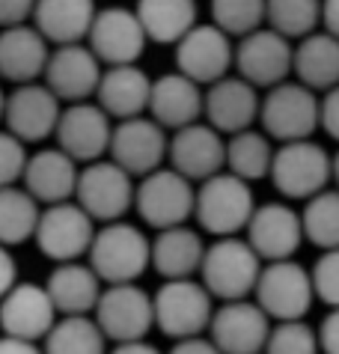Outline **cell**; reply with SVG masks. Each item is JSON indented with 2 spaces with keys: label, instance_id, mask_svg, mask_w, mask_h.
<instances>
[{
  "label": "cell",
  "instance_id": "cell-1",
  "mask_svg": "<svg viewBox=\"0 0 339 354\" xmlns=\"http://www.w3.org/2000/svg\"><path fill=\"white\" fill-rule=\"evenodd\" d=\"M89 265L104 286L137 283L146 268H152V239H146V232L134 223H104L95 232Z\"/></svg>",
  "mask_w": 339,
  "mask_h": 354
},
{
  "label": "cell",
  "instance_id": "cell-2",
  "mask_svg": "<svg viewBox=\"0 0 339 354\" xmlns=\"http://www.w3.org/2000/svg\"><path fill=\"white\" fill-rule=\"evenodd\" d=\"M256 209L259 205L253 200L250 182L238 179L229 170L217 173L214 179L196 188L194 218L199 230L214 235V239H238V232H247Z\"/></svg>",
  "mask_w": 339,
  "mask_h": 354
},
{
  "label": "cell",
  "instance_id": "cell-3",
  "mask_svg": "<svg viewBox=\"0 0 339 354\" xmlns=\"http://www.w3.org/2000/svg\"><path fill=\"white\" fill-rule=\"evenodd\" d=\"M262 268V259L247 239H214V244H208L205 250L199 280L221 304L247 301L256 295Z\"/></svg>",
  "mask_w": 339,
  "mask_h": 354
},
{
  "label": "cell",
  "instance_id": "cell-4",
  "mask_svg": "<svg viewBox=\"0 0 339 354\" xmlns=\"http://www.w3.org/2000/svg\"><path fill=\"white\" fill-rule=\"evenodd\" d=\"M214 319V298L203 280H164L155 292V328L173 342L203 337Z\"/></svg>",
  "mask_w": 339,
  "mask_h": 354
},
{
  "label": "cell",
  "instance_id": "cell-5",
  "mask_svg": "<svg viewBox=\"0 0 339 354\" xmlns=\"http://www.w3.org/2000/svg\"><path fill=\"white\" fill-rule=\"evenodd\" d=\"M259 122L271 140H280V146L313 140V131L322 125V98L310 86L286 81L265 93Z\"/></svg>",
  "mask_w": 339,
  "mask_h": 354
},
{
  "label": "cell",
  "instance_id": "cell-6",
  "mask_svg": "<svg viewBox=\"0 0 339 354\" xmlns=\"http://www.w3.org/2000/svg\"><path fill=\"white\" fill-rule=\"evenodd\" d=\"M271 182L286 200L310 203L333 182V155L315 140L283 143L274 155Z\"/></svg>",
  "mask_w": 339,
  "mask_h": 354
},
{
  "label": "cell",
  "instance_id": "cell-7",
  "mask_svg": "<svg viewBox=\"0 0 339 354\" xmlns=\"http://www.w3.org/2000/svg\"><path fill=\"white\" fill-rule=\"evenodd\" d=\"M134 209L143 218V223L158 232L187 226V221L196 212V188L191 179H185L173 167H161L158 173L137 182Z\"/></svg>",
  "mask_w": 339,
  "mask_h": 354
},
{
  "label": "cell",
  "instance_id": "cell-8",
  "mask_svg": "<svg viewBox=\"0 0 339 354\" xmlns=\"http://www.w3.org/2000/svg\"><path fill=\"white\" fill-rule=\"evenodd\" d=\"M256 304L268 313V319L277 322H304L315 301L313 271H306L301 262H268L262 268L256 286Z\"/></svg>",
  "mask_w": 339,
  "mask_h": 354
},
{
  "label": "cell",
  "instance_id": "cell-9",
  "mask_svg": "<svg viewBox=\"0 0 339 354\" xmlns=\"http://www.w3.org/2000/svg\"><path fill=\"white\" fill-rule=\"evenodd\" d=\"M75 203L95 223H116L137 203L134 176L125 173L116 161H95L81 170Z\"/></svg>",
  "mask_w": 339,
  "mask_h": 354
},
{
  "label": "cell",
  "instance_id": "cell-10",
  "mask_svg": "<svg viewBox=\"0 0 339 354\" xmlns=\"http://www.w3.org/2000/svg\"><path fill=\"white\" fill-rule=\"evenodd\" d=\"M95 232H98L95 221L72 200V203L48 205L42 212V223H39L33 241L45 259L66 265V262H81V257H89Z\"/></svg>",
  "mask_w": 339,
  "mask_h": 354
},
{
  "label": "cell",
  "instance_id": "cell-11",
  "mask_svg": "<svg viewBox=\"0 0 339 354\" xmlns=\"http://www.w3.org/2000/svg\"><path fill=\"white\" fill-rule=\"evenodd\" d=\"M95 322L116 346L140 342L155 328V295H149L137 283L104 286V295L95 307Z\"/></svg>",
  "mask_w": 339,
  "mask_h": 354
},
{
  "label": "cell",
  "instance_id": "cell-12",
  "mask_svg": "<svg viewBox=\"0 0 339 354\" xmlns=\"http://www.w3.org/2000/svg\"><path fill=\"white\" fill-rule=\"evenodd\" d=\"M235 68L238 77L253 84L256 90H274L288 81L295 72V48L286 36L262 27L250 36L238 39L235 45Z\"/></svg>",
  "mask_w": 339,
  "mask_h": 354
},
{
  "label": "cell",
  "instance_id": "cell-13",
  "mask_svg": "<svg viewBox=\"0 0 339 354\" xmlns=\"http://www.w3.org/2000/svg\"><path fill=\"white\" fill-rule=\"evenodd\" d=\"M86 45L102 60V66H137L143 57L149 36L143 30V21L134 9L128 6H104L98 9L95 24L89 30Z\"/></svg>",
  "mask_w": 339,
  "mask_h": 354
},
{
  "label": "cell",
  "instance_id": "cell-14",
  "mask_svg": "<svg viewBox=\"0 0 339 354\" xmlns=\"http://www.w3.org/2000/svg\"><path fill=\"white\" fill-rule=\"evenodd\" d=\"M113 129H116L113 120L102 107L93 102H81V104L63 107V116H59L54 137L59 149L86 167L95 161H104V155H111Z\"/></svg>",
  "mask_w": 339,
  "mask_h": 354
},
{
  "label": "cell",
  "instance_id": "cell-15",
  "mask_svg": "<svg viewBox=\"0 0 339 354\" xmlns=\"http://www.w3.org/2000/svg\"><path fill=\"white\" fill-rule=\"evenodd\" d=\"M170 158V137L152 116H137V120L116 122L113 143H111V161H116L125 173L134 179L158 173Z\"/></svg>",
  "mask_w": 339,
  "mask_h": 354
},
{
  "label": "cell",
  "instance_id": "cell-16",
  "mask_svg": "<svg viewBox=\"0 0 339 354\" xmlns=\"http://www.w3.org/2000/svg\"><path fill=\"white\" fill-rule=\"evenodd\" d=\"M235 66V45L217 24H196L182 42L176 45V72L196 84H217L229 77Z\"/></svg>",
  "mask_w": 339,
  "mask_h": 354
},
{
  "label": "cell",
  "instance_id": "cell-17",
  "mask_svg": "<svg viewBox=\"0 0 339 354\" xmlns=\"http://www.w3.org/2000/svg\"><path fill=\"white\" fill-rule=\"evenodd\" d=\"M274 324L256 301H229L214 310L208 339L223 354H265Z\"/></svg>",
  "mask_w": 339,
  "mask_h": 354
},
{
  "label": "cell",
  "instance_id": "cell-18",
  "mask_svg": "<svg viewBox=\"0 0 339 354\" xmlns=\"http://www.w3.org/2000/svg\"><path fill=\"white\" fill-rule=\"evenodd\" d=\"M59 116V98L48 90L45 84H21L12 86L3 104V122L6 131L15 134L24 143H39L45 137L57 134Z\"/></svg>",
  "mask_w": 339,
  "mask_h": 354
},
{
  "label": "cell",
  "instance_id": "cell-19",
  "mask_svg": "<svg viewBox=\"0 0 339 354\" xmlns=\"http://www.w3.org/2000/svg\"><path fill=\"white\" fill-rule=\"evenodd\" d=\"M306 239L304 218L286 203H262L247 226V241L259 253V259L268 262H286L292 259Z\"/></svg>",
  "mask_w": 339,
  "mask_h": 354
},
{
  "label": "cell",
  "instance_id": "cell-20",
  "mask_svg": "<svg viewBox=\"0 0 339 354\" xmlns=\"http://www.w3.org/2000/svg\"><path fill=\"white\" fill-rule=\"evenodd\" d=\"M0 322H3L6 337L27 339V342H45L48 333L54 330V324L59 322V313L45 286L21 280L12 292L3 295Z\"/></svg>",
  "mask_w": 339,
  "mask_h": 354
},
{
  "label": "cell",
  "instance_id": "cell-21",
  "mask_svg": "<svg viewBox=\"0 0 339 354\" xmlns=\"http://www.w3.org/2000/svg\"><path fill=\"white\" fill-rule=\"evenodd\" d=\"M104 77L102 60L93 54L89 45H63L51 51V63L45 72V86L59 102L81 104L98 93Z\"/></svg>",
  "mask_w": 339,
  "mask_h": 354
},
{
  "label": "cell",
  "instance_id": "cell-22",
  "mask_svg": "<svg viewBox=\"0 0 339 354\" xmlns=\"http://www.w3.org/2000/svg\"><path fill=\"white\" fill-rule=\"evenodd\" d=\"M170 167L191 182H208L226 167V140L212 125H187L170 137Z\"/></svg>",
  "mask_w": 339,
  "mask_h": 354
},
{
  "label": "cell",
  "instance_id": "cell-23",
  "mask_svg": "<svg viewBox=\"0 0 339 354\" xmlns=\"http://www.w3.org/2000/svg\"><path fill=\"white\" fill-rule=\"evenodd\" d=\"M259 113H262L259 90L238 75H229L205 90V122L221 134L232 137L250 131Z\"/></svg>",
  "mask_w": 339,
  "mask_h": 354
},
{
  "label": "cell",
  "instance_id": "cell-24",
  "mask_svg": "<svg viewBox=\"0 0 339 354\" xmlns=\"http://www.w3.org/2000/svg\"><path fill=\"white\" fill-rule=\"evenodd\" d=\"M149 116L167 131H182L187 125H196L199 116H205V93L199 84L185 77L182 72H170L155 77Z\"/></svg>",
  "mask_w": 339,
  "mask_h": 354
},
{
  "label": "cell",
  "instance_id": "cell-25",
  "mask_svg": "<svg viewBox=\"0 0 339 354\" xmlns=\"http://www.w3.org/2000/svg\"><path fill=\"white\" fill-rule=\"evenodd\" d=\"M77 182H81L77 161L72 155H66L59 146H54V149L33 152L21 188H27L48 209V205L72 203L77 196Z\"/></svg>",
  "mask_w": 339,
  "mask_h": 354
},
{
  "label": "cell",
  "instance_id": "cell-26",
  "mask_svg": "<svg viewBox=\"0 0 339 354\" xmlns=\"http://www.w3.org/2000/svg\"><path fill=\"white\" fill-rule=\"evenodd\" d=\"M48 39L36 30L33 24L24 27H9L0 36V72L9 84H36L45 77L51 51H48Z\"/></svg>",
  "mask_w": 339,
  "mask_h": 354
},
{
  "label": "cell",
  "instance_id": "cell-27",
  "mask_svg": "<svg viewBox=\"0 0 339 354\" xmlns=\"http://www.w3.org/2000/svg\"><path fill=\"white\" fill-rule=\"evenodd\" d=\"M152 77H149L140 66H113L104 68L102 86H98V107L116 122L125 120H137L143 116V111H149V102H152Z\"/></svg>",
  "mask_w": 339,
  "mask_h": 354
},
{
  "label": "cell",
  "instance_id": "cell-28",
  "mask_svg": "<svg viewBox=\"0 0 339 354\" xmlns=\"http://www.w3.org/2000/svg\"><path fill=\"white\" fill-rule=\"evenodd\" d=\"M95 0H39L33 27L57 48L84 45L95 24Z\"/></svg>",
  "mask_w": 339,
  "mask_h": 354
},
{
  "label": "cell",
  "instance_id": "cell-29",
  "mask_svg": "<svg viewBox=\"0 0 339 354\" xmlns=\"http://www.w3.org/2000/svg\"><path fill=\"white\" fill-rule=\"evenodd\" d=\"M102 277L93 271V265L84 262H66L48 274L45 289L51 295L59 316H89L95 313L98 301L104 295Z\"/></svg>",
  "mask_w": 339,
  "mask_h": 354
},
{
  "label": "cell",
  "instance_id": "cell-30",
  "mask_svg": "<svg viewBox=\"0 0 339 354\" xmlns=\"http://www.w3.org/2000/svg\"><path fill=\"white\" fill-rule=\"evenodd\" d=\"M205 250L203 235L191 226L164 230L152 239V268L164 280H194V274L203 271Z\"/></svg>",
  "mask_w": 339,
  "mask_h": 354
},
{
  "label": "cell",
  "instance_id": "cell-31",
  "mask_svg": "<svg viewBox=\"0 0 339 354\" xmlns=\"http://www.w3.org/2000/svg\"><path fill=\"white\" fill-rule=\"evenodd\" d=\"M297 84L313 93H331L339 86V39L331 33H313L295 45Z\"/></svg>",
  "mask_w": 339,
  "mask_h": 354
},
{
  "label": "cell",
  "instance_id": "cell-32",
  "mask_svg": "<svg viewBox=\"0 0 339 354\" xmlns=\"http://www.w3.org/2000/svg\"><path fill=\"white\" fill-rule=\"evenodd\" d=\"M134 12L140 15L149 42L178 45L199 24L196 0H137Z\"/></svg>",
  "mask_w": 339,
  "mask_h": 354
},
{
  "label": "cell",
  "instance_id": "cell-33",
  "mask_svg": "<svg viewBox=\"0 0 339 354\" xmlns=\"http://www.w3.org/2000/svg\"><path fill=\"white\" fill-rule=\"evenodd\" d=\"M42 212V203L21 185L0 191V241H3V248L12 250L18 244L36 239Z\"/></svg>",
  "mask_w": 339,
  "mask_h": 354
},
{
  "label": "cell",
  "instance_id": "cell-34",
  "mask_svg": "<svg viewBox=\"0 0 339 354\" xmlns=\"http://www.w3.org/2000/svg\"><path fill=\"white\" fill-rule=\"evenodd\" d=\"M277 149L271 146V137L265 131H241L226 140V170L244 182H256L271 176Z\"/></svg>",
  "mask_w": 339,
  "mask_h": 354
},
{
  "label": "cell",
  "instance_id": "cell-35",
  "mask_svg": "<svg viewBox=\"0 0 339 354\" xmlns=\"http://www.w3.org/2000/svg\"><path fill=\"white\" fill-rule=\"evenodd\" d=\"M42 348L45 354H111L95 316H59Z\"/></svg>",
  "mask_w": 339,
  "mask_h": 354
},
{
  "label": "cell",
  "instance_id": "cell-36",
  "mask_svg": "<svg viewBox=\"0 0 339 354\" xmlns=\"http://www.w3.org/2000/svg\"><path fill=\"white\" fill-rule=\"evenodd\" d=\"M322 3L324 0H268V27L288 42H301L315 33L322 21Z\"/></svg>",
  "mask_w": 339,
  "mask_h": 354
},
{
  "label": "cell",
  "instance_id": "cell-37",
  "mask_svg": "<svg viewBox=\"0 0 339 354\" xmlns=\"http://www.w3.org/2000/svg\"><path fill=\"white\" fill-rule=\"evenodd\" d=\"M306 241L322 250H339V188L313 196L301 212Z\"/></svg>",
  "mask_w": 339,
  "mask_h": 354
},
{
  "label": "cell",
  "instance_id": "cell-38",
  "mask_svg": "<svg viewBox=\"0 0 339 354\" xmlns=\"http://www.w3.org/2000/svg\"><path fill=\"white\" fill-rule=\"evenodd\" d=\"M268 21V0H212V24L226 36L244 39Z\"/></svg>",
  "mask_w": 339,
  "mask_h": 354
},
{
  "label": "cell",
  "instance_id": "cell-39",
  "mask_svg": "<svg viewBox=\"0 0 339 354\" xmlns=\"http://www.w3.org/2000/svg\"><path fill=\"white\" fill-rule=\"evenodd\" d=\"M318 330H313L306 322H277L268 339L265 354H318Z\"/></svg>",
  "mask_w": 339,
  "mask_h": 354
},
{
  "label": "cell",
  "instance_id": "cell-40",
  "mask_svg": "<svg viewBox=\"0 0 339 354\" xmlns=\"http://www.w3.org/2000/svg\"><path fill=\"white\" fill-rule=\"evenodd\" d=\"M30 158L33 155L27 152V143L18 140L15 134L3 131V143H0V182H3V188H12V185L24 182Z\"/></svg>",
  "mask_w": 339,
  "mask_h": 354
},
{
  "label": "cell",
  "instance_id": "cell-41",
  "mask_svg": "<svg viewBox=\"0 0 339 354\" xmlns=\"http://www.w3.org/2000/svg\"><path fill=\"white\" fill-rule=\"evenodd\" d=\"M310 271L315 298L327 304L331 310H339V250H324Z\"/></svg>",
  "mask_w": 339,
  "mask_h": 354
},
{
  "label": "cell",
  "instance_id": "cell-42",
  "mask_svg": "<svg viewBox=\"0 0 339 354\" xmlns=\"http://www.w3.org/2000/svg\"><path fill=\"white\" fill-rule=\"evenodd\" d=\"M36 3L39 0H0V24H3V30L24 27L36 15Z\"/></svg>",
  "mask_w": 339,
  "mask_h": 354
},
{
  "label": "cell",
  "instance_id": "cell-43",
  "mask_svg": "<svg viewBox=\"0 0 339 354\" xmlns=\"http://www.w3.org/2000/svg\"><path fill=\"white\" fill-rule=\"evenodd\" d=\"M322 129L339 143V86L322 95Z\"/></svg>",
  "mask_w": 339,
  "mask_h": 354
},
{
  "label": "cell",
  "instance_id": "cell-44",
  "mask_svg": "<svg viewBox=\"0 0 339 354\" xmlns=\"http://www.w3.org/2000/svg\"><path fill=\"white\" fill-rule=\"evenodd\" d=\"M318 342L322 354H339V310H331L318 324Z\"/></svg>",
  "mask_w": 339,
  "mask_h": 354
},
{
  "label": "cell",
  "instance_id": "cell-45",
  "mask_svg": "<svg viewBox=\"0 0 339 354\" xmlns=\"http://www.w3.org/2000/svg\"><path fill=\"white\" fill-rule=\"evenodd\" d=\"M0 268H3V274H0V292H12L18 283V265H15V257H12V250L9 248H3L0 250Z\"/></svg>",
  "mask_w": 339,
  "mask_h": 354
},
{
  "label": "cell",
  "instance_id": "cell-46",
  "mask_svg": "<svg viewBox=\"0 0 339 354\" xmlns=\"http://www.w3.org/2000/svg\"><path fill=\"white\" fill-rule=\"evenodd\" d=\"M170 354H223V351L217 348L208 337H194V339L176 342V346L170 348Z\"/></svg>",
  "mask_w": 339,
  "mask_h": 354
},
{
  "label": "cell",
  "instance_id": "cell-47",
  "mask_svg": "<svg viewBox=\"0 0 339 354\" xmlns=\"http://www.w3.org/2000/svg\"><path fill=\"white\" fill-rule=\"evenodd\" d=\"M0 354H45V348H39V342L3 337V342H0Z\"/></svg>",
  "mask_w": 339,
  "mask_h": 354
},
{
  "label": "cell",
  "instance_id": "cell-48",
  "mask_svg": "<svg viewBox=\"0 0 339 354\" xmlns=\"http://www.w3.org/2000/svg\"><path fill=\"white\" fill-rule=\"evenodd\" d=\"M322 24L324 33L339 39V0H324L322 3Z\"/></svg>",
  "mask_w": 339,
  "mask_h": 354
},
{
  "label": "cell",
  "instance_id": "cell-49",
  "mask_svg": "<svg viewBox=\"0 0 339 354\" xmlns=\"http://www.w3.org/2000/svg\"><path fill=\"white\" fill-rule=\"evenodd\" d=\"M111 354H161V348H155L152 342L140 339V342H122V346H116Z\"/></svg>",
  "mask_w": 339,
  "mask_h": 354
},
{
  "label": "cell",
  "instance_id": "cell-50",
  "mask_svg": "<svg viewBox=\"0 0 339 354\" xmlns=\"http://www.w3.org/2000/svg\"><path fill=\"white\" fill-rule=\"evenodd\" d=\"M333 185L339 188V152L333 155Z\"/></svg>",
  "mask_w": 339,
  "mask_h": 354
}]
</instances>
